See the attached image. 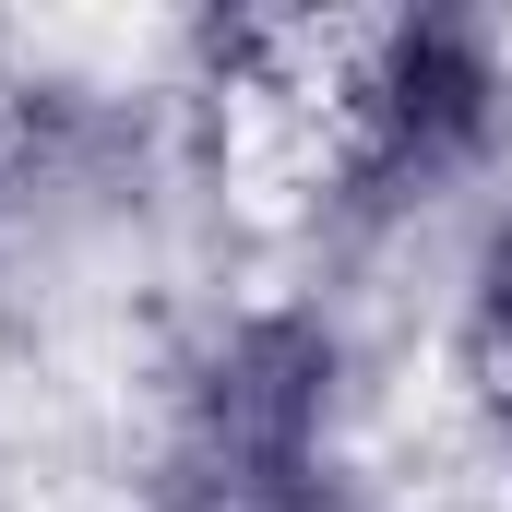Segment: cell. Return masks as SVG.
I'll list each match as a JSON object with an SVG mask.
<instances>
[{
    "instance_id": "obj_1",
    "label": "cell",
    "mask_w": 512,
    "mask_h": 512,
    "mask_svg": "<svg viewBox=\"0 0 512 512\" xmlns=\"http://www.w3.org/2000/svg\"><path fill=\"white\" fill-rule=\"evenodd\" d=\"M358 417V346L322 298H239L167 358V453L274 477L346 453Z\"/></svg>"
},
{
    "instance_id": "obj_2",
    "label": "cell",
    "mask_w": 512,
    "mask_h": 512,
    "mask_svg": "<svg viewBox=\"0 0 512 512\" xmlns=\"http://www.w3.org/2000/svg\"><path fill=\"white\" fill-rule=\"evenodd\" d=\"M0 215H12V191H0Z\"/></svg>"
}]
</instances>
